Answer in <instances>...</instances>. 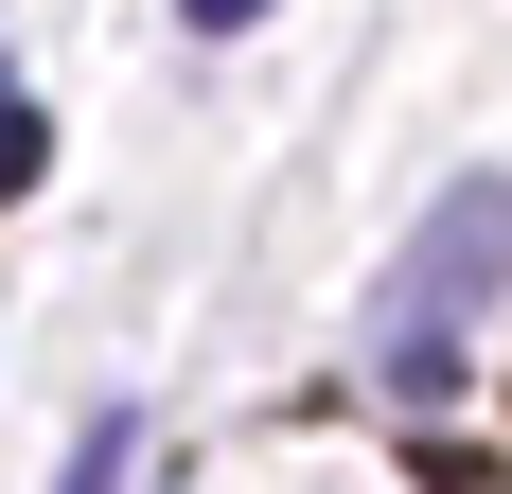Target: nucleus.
Wrapping results in <instances>:
<instances>
[{
    "mask_svg": "<svg viewBox=\"0 0 512 494\" xmlns=\"http://www.w3.org/2000/svg\"><path fill=\"white\" fill-rule=\"evenodd\" d=\"M495 300H512V177H460V195H442V212L407 230V265H389V300H371V371H389L407 406H442Z\"/></svg>",
    "mask_w": 512,
    "mask_h": 494,
    "instance_id": "1",
    "label": "nucleus"
},
{
    "mask_svg": "<svg viewBox=\"0 0 512 494\" xmlns=\"http://www.w3.org/2000/svg\"><path fill=\"white\" fill-rule=\"evenodd\" d=\"M36 177H53V106H36V89H0V212L36 195Z\"/></svg>",
    "mask_w": 512,
    "mask_h": 494,
    "instance_id": "2",
    "label": "nucleus"
},
{
    "mask_svg": "<svg viewBox=\"0 0 512 494\" xmlns=\"http://www.w3.org/2000/svg\"><path fill=\"white\" fill-rule=\"evenodd\" d=\"M124 442H142V424H124V406H106L89 442H71V477H53V494H124Z\"/></svg>",
    "mask_w": 512,
    "mask_h": 494,
    "instance_id": "3",
    "label": "nucleus"
},
{
    "mask_svg": "<svg viewBox=\"0 0 512 494\" xmlns=\"http://www.w3.org/2000/svg\"><path fill=\"white\" fill-rule=\"evenodd\" d=\"M177 18H195V36H248V18H265V0H177Z\"/></svg>",
    "mask_w": 512,
    "mask_h": 494,
    "instance_id": "4",
    "label": "nucleus"
}]
</instances>
